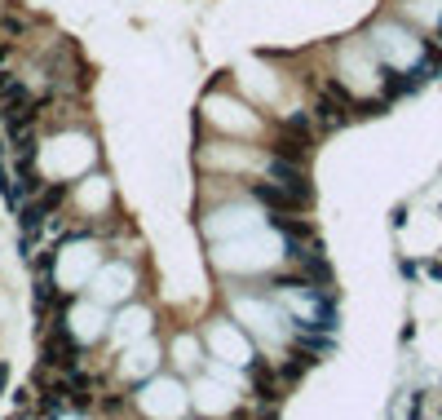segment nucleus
<instances>
[{"instance_id":"obj_1","label":"nucleus","mask_w":442,"mask_h":420,"mask_svg":"<svg viewBox=\"0 0 442 420\" xmlns=\"http://www.w3.org/2000/svg\"><path fill=\"white\" fill-rule=\"evenodd\" d=\"M44 363L76 371V367H80V345H76V336H67L62 328H53L49 336H44Z\"/></svg>"},{"instance_id":"obj_2","label":"nucleus","mask_w":442,"mask_h":420,"mask_svg":"<svg viewBox=\"0 0 442 420\" xmlns=\"http://www.w3.org/2000/svg\"><path fill=\"white\" fill-rule=\"evenodd\" d=\"M253 199H261V203H266V208H274V212L309 208V199H305V195H296V190L279 186V182H257V186H253Z\"/></svg>"},{"instance_id":"obj_3","label":"nucleus","mask_w":442,"mask_h":420,"mask_svg":"<svg viewBox=\"0 0 442 420\" xmlns=\"http://www.w3.org/2000/svg\"><path fill=\"white\" fill-rule=\"evenodd\" d=\"M270 173H274V182H279V186H288V190H296V195L314 199V190H309V177H305V164H292V160H279V155H274Z\"/></svg>"},{"instance_id":"obj_4","label":"nucleus","mask_w":442,"mask_h":420,"mask_svg":"<svg viewBox=\"0 0 442 420\" xmlns=\"http://www.w3.org/2000/svg\"><path fill=\"white\" fill-rule=\"evenodd\" d=\"M314 119H318V128H323V133H337V128H345L350 124V106H341L337 98H318L314 102Z\"/></svg>"},{"instance_id":"obj_5","label":"nucleus","mask_w":442,"mask_h":420,"mask_svg":"<svg viewBox=\"0 0 442 420\" xmlns=\"http://www.w3.org/2000/svg\"><path fill=\"white\" fill-rule=\"evenodd\" d=\"M309 146H314V142H305V137H296V133L283 128V137L274 142V155H279V160H292V164H305L309 160Z\"/></svg>"},{"instance_id":"obj_6","label":"nucleus","mask_w":442,"mask_h":420,"mask_svg":"<svg viewBox=\"0 0 442 420\" xmlns=\"http://www.w3.org/2000/svg\"><path fill=\"white\" fill-rule=\"evenodd\" d=\"M270 221H274V230H283L288 239H296V244H314V226H309V221H296L292 212H274Z\"/></svg>"},{"instance_id":"obj_7","label":"nucleus","mask_w":442,"mask_h":420,"mask_svg":"<svg viewBox=\"0 0 442 420\" xmlns=\"http://www.w3.org/2000/svg\"><path fill=\"white\" fill-rule=\"evenodd\" d=\"M253 385H257V394H261L266 403L279 398V380H274V371H270L266 363H253Z\"/></svg>"},{"instance_id":"obj_8","label":"nucleus","mask_w":442,"mask_h":420,"mask_svg":"<svg viewBox=\"0 0 442 420\" xmlns=\"http://www.w3.org/2000/svg\"><path fill=\"white\" fill-rule=\"evenodd\" d=\"M35 203H40V208H44V212H49V217H53V212H58V208H62V203H67V186H62V182L44 186V190H40V199H35Z\"/></svg>"},{"instance_id":"obj_9","label":"nucleus","mask_w":442,"mask_h":420,"mask_svg":"<svg viewBox=\"0 0 442 420\" xmlns=\"http://www.w3.org/2000/svg\"><path fill=\"white\" fill-rule=\"evenodd\" d=\"M27 31H31V22H27V18H18V14H0V35H5V40H22Z\"/></svg>"},{"instance_id":"obj_10","label":"nucleus","mask_w":442,"mask_h":420,"mask_svg":"<svg viewBox=\"0 0 442 420\" xmlns=\"http://www.w3.org/2000/svg\"><path fill=\"white\" fill-rule=\"evenodd\" d=\"M58 301V287L49 283V279H44V283H35V310H49Z\"/></svg>"},{"instance_id":"obj_11","label":"nucleus","mask_w":442,"mask_h":420,"mask_svg":"<svg viewBox=\"0 0 442 420\" xmlns=\"http://www.w3.org/2000/svg\"><path fill=\"white\" fill-rule=\"evenodd\" d=\"M288 133L305 137V142H314V124H309V115H292V119H288Z\"/></svg>"},{"instance_id":"obj_12","label":"nucleus","mask_w":442,"mask_h":420,"mask_svg":"<svg viewBox=\"0 0 442 420\" xmlns=\"http://www.w3.org/2000/svg\"><path fill=\"white\" fill-rule=\"evenodd\" d=\"M9 58H14V40H0V71H5Z\"/></svg>"},{"instance_id":"obj_13","label":"nucleus","mask_w":442,"mask_h":420,"mask_svg":"<svg viewBox=\"0 0 442 420\" xmlns=\"http://www.w3.org/2000/svg\"><path fill=\"white\" fill-rule=\"evenodd\" d=\"M5 380H9V367H5V363H0V385H5Z\"/></svg>"}]
</instances>
